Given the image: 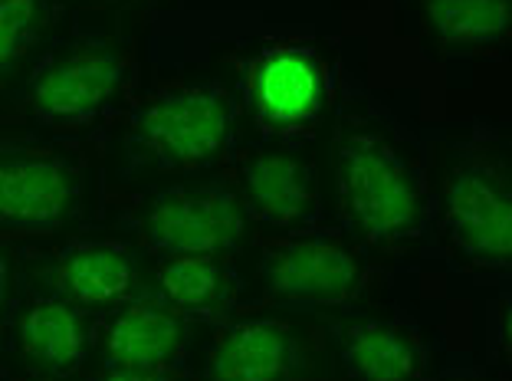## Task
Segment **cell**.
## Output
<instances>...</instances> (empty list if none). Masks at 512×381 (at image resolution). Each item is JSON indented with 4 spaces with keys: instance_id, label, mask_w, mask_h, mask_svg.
I'll return each instance as SVG.
<instances>
[{
    "instance_id": "4",
    "label": "cell",
    "mask_w": 512,
    "mask_h": 381,
    "mask_svg": "<svg viewBox=\"0 0 512 381\" xmlns=\"http://www.w3.org/2000/svg\"><path fill=\"white\" fill-rule=\"evenodd\" d=\"M240 198L227 188H174L151 204L145 217V237L165 253H207L224 257L243 237Z\"/></svg>"
},
{
    "instance_id": "17",
    "label": "cell",
    "mask_w": 512,
    "mask_h": 381,
    "mask_svg": "<svg viewBox=\"0 0 512 381\" xmlns=\"http://www.w3.org/2000/svg\"><path fill=\"white\" fill-rule=\"evenodd\" d=\"M43 0H0V69H10L43 30Z\"/></svg>"
},
{
    "instance_id": "5",
    "label": "cell",
    "mask_w": 512,
    "mask_h": 381,
    "mask_svg": "<svg viewBox=\"0 0 512 381\" xmlns=\"http://www.w3.org/2000/svg\"><path fill=\"white\" fill-rule=\"evenodd\" d=\"M450 244L480 267L506 270L512 260L509 184L483 165H463L444 188Z\"/></svg>"
},
{
    "instance_id": "14",
    "label": "cell",
    "mask_w": 512,
    "mask_h": 381,
    "mask_svg": "<svg viewBox=\"0 0 512 381\" xmlns=\"http://www.w3.org/2000/svg\"><path fill=\"white\" fill-rule=\"evenodd\" d=\"M345 365L358 381H421L417 342L391 322H355L342 342Z\"/></svg>"
},
{
    "instance_id": "2",
    "label": "cell",
    "mask_w": 512,
    "mask_h": 381,
    "mask_svg": "<svg viewBox=\"0 0 512 381\" xmlns=\"http://www.w3.org/2000/svg\"><path fill=\"white\" fill-rule=\"evenodd\" d=\"M234 109L214 86H178L158 92L138 115V138L151 155L174 168H201L230 142Z\"/></svg>"
},
{
    "instance_id": "12",
    "label": "cell",
    "mask_w": 512,
    "mask_h": 381,
    "mask_svg": "<svg viewBox=\"0 0 512 381\" xmlns=\"http://www.w3.org/2000/svg\"><path fill=\"white\" fill-rule=\"evenodd\" d=\"M89 345L86 319L63 296L37 299L20 319V352L43 372H69L83 362Z\"/></svg>"
},
{
    "instance_id": "16",
    "label": "cell",
    "mask_w": 512,
    "mask_h": 381,
    "mask_svg": "<svg viewBox=\"0 0 512 381\" xmlns=\"http://www.w3.org/2000/svg\"><path fill=\"white\" fill-rule=\"evenodd\" d=\"M424 14L444 43L486 46L509 33L512 0H424Z\"/></svg>"
},
{
    "instance_id": "9",
    "label": "cell",
    "mask_w": 512,
    "mask_h": 381,
    "mask_svg": "<svg viewBox=\"0 0 512 381\" xmlns=\"http://www.w3.org/2000/svg\"><path fill=\"white\" fill-rule=\"evenodd\" d=\"M250 99L260 122L273 132L309 125L322 106V69L316 56L296 46H276L253 63Z\"/></svg>"
},
{
    "instance_id": "13",
    "label": "cell",
    "mask_w": 512,
    "mask_h": 381,
    "mask_svg": "<svg viewBox=\"0 0 512 381\" xmlns=\"http://www.w3.org/2000/svg\"><path fill=\"white\" fill-rule=\"evenodd\" d=\"M56 286L79 309H119L135 293V267L119 247H76L56 267Z\"/></svg>"
},
{
    "instance_id": "11",
    "label": "cell",
    "mask_w": 512,
    "mask_h": 381,
    "mask_svg": "<svg viewBox=\"0 0 512 381\" xmlns=\"http://www.w3.org/2000/svg\"><path fill=\"white\" fill-rule=\"evenodd\" d=\"M207 372L214 381H293L296 339L273 319L237 322L217 342Z\"/></svg>"
},
{
    "instance_id": "8",
    "label": "cell",
    "mask_w": 512,
    "mask_h": 381,
    "mask_svg": "<svg viewBox=\"0 0 512 381\" xmlns=\"http://www.w3.org/2000/svg\"><path fill=\"white\" fill-rule=\"evenodd\" d=\"M188 326L184 313L161 296L128 299L102 329V355L109 368L128 372H161L181 359Z\"/></svg>"
},
{
    "instance_id": "7",
    "label": "cell",
    "mask_w": 512,
    "mask_h": 381,
    "mask_svg": "<svg viewBox=\"0 0 512 381\" xmlns=\"http://www.w3.org/2000/svg\"><path fill=\"white\" fill-rule=\"evenodd\" d=\"M240 207L256 224L276 230H302L316 217L312 168L289 152H256L240 168Z\"/></svg>"
},
{
    "instance_id": "10",
    "label": "cell",
    "mask_w": 512,
    "mask_h": 381,
    "mask_svg": "<svg viewBox=\"0 0 512 381\" xmlns=\"http://www.w3.org/2000/svg\"><path fill=\"white\" fill-rule=\"evenodd\" d=\"M73 204V178L56 158H0V227L50 230L66 221Z\"/></svg>"
},
{
    "instance_id": "3",
    "label": "cell",
    "mask_w": 512,
    "mask_h": 381,
    "mask_svg": "<svg viewBox=\"0 0 512 381\" xmlns=\"http://www.w3.org/2000/svg\"><path fill=\"white\" fill-rule=\"evenodd\" d=\"M362 273L355 247L332 234H296L263 253L266 286L299 306H342L358 290Z\"/></svg>"
},
{
    "instance_id": "18",
    "label": "cell",
    "mask_w": 512,
    "mask_h": 381,
    "mask_svg": "<svg viewBox=\"0 0 512 381\" xmlns=\"http://www.w3.org/2000/svg\"><path fill=\"white\" fill-rule=\"evenodd\" d=\"M102 381H178L171 375V368H161V372H128V368H109V375Z\"/></svg>"
},
{
    "instance_id": "19",
    "label": "cell",
    "mask_w": 512,
    "mask_h": 381,
    "mask_svg": "<svg viewBox=\"0 0 512 381\" xmlns=\"http://www.w3.org/2000/svg\"><path fill=\"white\" fill-rule=\"evenodd\" d=\"M4 280H7V253L0 247V286H4Z\"/></svg>"
},
{
    "instance_id": "6",
    "label": "cell",
    "mask_w": 512,
    "mask_h": 381,
    "mask_svg": "<svg viewBox=\"0 0 512 381\" xmlns=\"http://www.w3.org/2000/svg\"><path fill=\"white\" fill-rule=\"evenodd\" d=\"M122 83V60L102 46H83L53 60L33 79L30 102L43 119L76 125L96 115Z\"/></svg>"
},
{
    "instance_id": "15",
    "label": "cell",
    "mask_w": 512,
    "mask_h": 381,
    "mask_svg": "<svg viewBox=\"0 0 512 381\" xmlns=\"http://www.w3.org/2000/svg\"><path fill=\"white\" fill-rule=\"evenodd\" d=\"M161 299L178 313H214L227 296L224 257L207 253H165L158 263Z\"/></svg>"
},
{
    "instance_id": "1",
    "label": "cell",
    "mask_w": 512,
    "mask_h": 381,
    "mask_svg": "<svg viewBox=\"0 0 512 381\" xmlns=\"http://www.w3.org/2000/svg\"><path fill=\"white\" fill-rule=\"evenodd\" d=\"M335 188L345 221L365 244H401L424 224L421 171L371 119H345L335 138Z\"/></svg>"
}]
</instances>
